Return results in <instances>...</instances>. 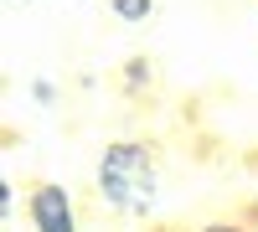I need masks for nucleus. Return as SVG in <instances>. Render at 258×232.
Listing matches in <instances>:
<instances>
[{
    "label": "nucleus",
    "instance_id": "f257e3e1",
    "mask_svg": "<svg viewBox=\"0 0 258 232\" xmlns=\"http://www.w3.org/2000/svg\"><path fill=\"white\" fill-rule=\"evenodd\" d=\"M98 186L119 212L145 217L155 206V165H150V150L135 144V139H114L98 155Z\"/></svg>",
    "mask_w": 258,
    "mask_h": 232
},
{
    "label": "nucleus",
    "instance_id": "f03ea898",
    "mask_svg": "<svg viewBox=\"0 0 258 232\" xmlns=\"http://www.w3.org/2000/svg\"><path fill=\"white\" fill-rule=\"evenodd\" d=\"M26 212L36 222V232H78V212H73V196L62 186H36Z\"/></svg>",
    "mask_w": 258,
    "mask_h": 232
},
{
    "label": "nucleus",
    "instance_id": "7ed1b4c3",
    "mask_svg": "<svg viewBox=\"0 0 258 232\" xmlns=\"http://www.w3.org/2000/svg\"><path fill=\"white\" fill-rule=\"evenodd\" d=\"M109 11H114L119 21H129V26H140V21L155 16V0H109Z\"/></svg>",
    "mask_w": 258,
    "mask_h": 232
},
{
    "label": "nucleus",
    "instance_id": "20e7f679",
    "mask_svg": "<svg viewBox=\"0 0 258 232\" xmlns=\"http://www.w3.org/2000/svg\"><path fill=\"white\" fill-rule=\"evenodd\" d=\"M124 72H129V88H145V72H150V62H145V57H135Z\"/></svg>",
    "mask_w": 258,
    "mask_h": 232
},
{
    "label": "nucleus",
    "instance_id": "39448f33",
    "mask_svg": "<svg viewBox=\"0 0 258 232\" xmlns=\"http://www.w3.org/2000/svg\"><path fill=\"white\" fill-rule=\"evenodd\" d=\"M202 232H253V227H243V222H207Z\"/></svg>",
    "mask_w": 258,
    "mask_h": 232
},
{
    "label": "nucleus",
    "instance_id": "423d86ee",
    "mask_svg": "<svg viewBox=\"0 0 258 232\" xmlns=\"http://www.w3.org/2000/svg\"><path fill=\"white\" fill-rule=\"evenodd\" d=\"M253 227H258V201H253Z\"/></svg>",
    "mask_w": 258,
    "mask_h": 232
}]
</instances>
